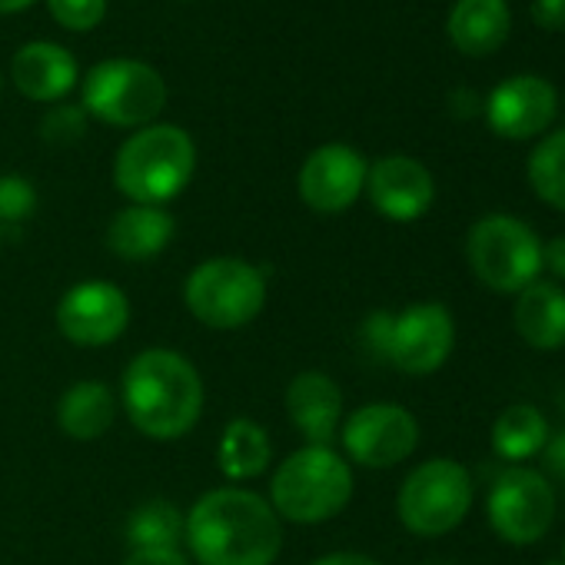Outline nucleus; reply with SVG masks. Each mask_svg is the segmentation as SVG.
<instances>
[{
  "mask_svg": "<svg viewBox=\"0 0 565 565\" xmlns=\"http://www.w3.org/2000/svg\"><path fill=\"white\" fill-rule=\"evenodd\" d=\"M542 269H548L555 276L552 282H558V287L565 282V233L542 243Z\"/></svg>",
  "mask_w": 565,
  "mask_h": 565,
  "instance_id": "nucleus-31",
  "label": "nucleus"
},
{
  "mask_svg": "<svg viewBox=\"0 0 565 565\" xmlns=\"http://www.w3.org/2000/svg\"><path fill=\"white\" fill-rule=\"evenodd\" d=\"M562 562H565V545H562Z\"/></svg>",
  "mask_w": 565,
  "mask_h": 565,
  "instance_id": "nucleus-37",
  "label": "nucleus"
},
{
  "mask_svg": "<svg viewBox=\"0 0 565 565\" xmlns=\"http://www.w3.org/2000/svg\"><path fill=\"white\" fill-rule=\"evenodd\" d=\"M124 565H190L180 548H130Z\"/></svg>",
  "mask_w": 565,
  "mask_h": 565,
  "instance_id": "nucleus-30",
  "label": "nucleus"
},
{
  "mask_svg": "<svg viewBox=\"0 0 565 565\" xmlns=\"http://www.w3.org/2000/svg\"><path fill=\"white\" fill-rule=\"evenodd\" d=\"M114 413H117L114 393L104 383H94V380H84V383L71 386L61 396V403H57V423H61V429L71 439H81V443L100 439L110 429Z\"/></svg>",
  "mask_w": 565,
  "mask_h": 565,
  "instance_id": "nucleus-22",
  "label": "nucleus"
},
{
  "mask_svg": "<svg viewBox=\"0 0 565 565\" xmlns=\"http://www.w3.org/2000/svg\"><path fill=\"white\" fill-rule=\"evenodd\" d=\"M366 350L406 376L443 370L456 347V320L443 303H413L403 313H373L363 323Z\"/></svg>",
  "mask_w": 565,
  "mask_h": 565,
  "instance_id": "nucleus-5",
  "label": "nucleus"
},
{
  "mask_svg": "<svg viewBox=\"0 0 565 565\" xmlns=\"http://www.w3.org/2000/svg\"><path fill=\"white\" fill-rule=\"evenodd\" d=\"M84 130H87V120H84V110H77V107H57L44 120V137L51 143H71V140L84 137Z\"/></svg>",
  "mask_w": 565,
  "mask_h": 565,
  "instance_id": "nucleus-28",
  "label": "nucleus"
},
{
  "mask_svg": "<svg viewBox=\"0 0 565 565\" xmlns=\"http://www.w3.org/2000/svg\"><path fill=\"white\" fill-rule=\"evenodd\" d=\"M509 4L505 0H456L449 14V41L469 57L495 54L509 38Z\"/></svg>",
  "mask_w": 565,
  "mask_h": 565,
  "instance_id": "nucleus-20",
  "label": "nucleus"
},
{
  "mask_svg": "<svg viewBox=\"0 0 565 565\" xmlns=\"http://www.w3.org/2000/svg\"><path fill=\"white\" fill-rule=\"evenodd\" d=\"M313 565H380V562L370 555H360V552H333V555L317 558Z\"/></svg>",
  "mask_w": 565,
  "mask_h": 565,
  "instance_id": "nucleus-33",
  "label": "nucleus"
},
{
  "mask_svg": "<svg viewBox=\"0 0 565 565\" xmlns=\"http://www.w3.org/2000/svg\"><path fill=\"white\" fill-rule=\"evenodd\" d=\"M482 110H486L492 134L505 140H529V137H539L555 120L558 97L548 81L522 74V77L502 81L489 94Z\"/></svg>",
  "mask_w": 565,
  "mask_h": 565,
  "instance_id": "nucleus-14",
  "label": "nucleus"
},
{
  "mask_svg": "<svg viewBox=\"0 0 565 565\" xmlns=\"http://www.w3.org/2000/svg\"><path fill=\"white\" fill-rule=\"evenodd\" d=\"M472 509V476L456 459H429L416 466L396 495L399 522L423 539L452 532Z\"/></svg>",
  "mask_w": 565,
  "mask_h": 565,
  "instance_id": "nucleus-9",
  "label": "nucleus"
},
{
  "mask_svg": "<svg viewBox=\"0 0 565 565\" xmlns=\"http://www.w3.org/2000/svg\"><path fill=\"white\" fill-rule=\"evenodd\" d=\"M370 163L350 143H323L300 167V196L317 213H343L366 190Z\"/></svg>",
  "mask_w": 565,
  "mask_h": 565,
  "instance_id": "nucleus-13",
  "label": "nucleus"
},
{
  "mask_svg": "<svg viewBox=\"0 0 565 565\" xmlns=\"http://www.w3.org/2000/svg\"><path fill=\"white\" fill-rule=\"evenodd\" d=\"M486 519L509 545H535L555 522V486L542 469L505 466L486 495Z\"/></svg>",
  "mask_w": 565,
  "mask_h": 565,
  "instance_id": "nucleus-10",
  "label": "nucleus"
},
{
  "mask_svg": "<svg viewBox=\"0 0 565 565\" xmlns=\"http://www.w3.org/2000/svg\"><path fill=\"white\" fill-rule=\"evenodd\" d=\"M183 539L200 565H273L282 525L263 495L226 486L196 499Z\"/></svg>",
  "mask_w": 565,
  "mask_h": 565,
  "instance_id": "nucleus-1",
  "label": "nucleus"
},
{
  "mask_svg": "<svg viewBox=\"0 0 565 565\" xmlns=\"http://www.w3.org/2000/svg\"><path fill=\"white\" fill-rule=\"evenodd\" d=\"M532 18L539 28L562 31L565 28V0H532Z\"/></svg>",
  "mask_w": 565,
  "mask_h": 565,
  "instance_id": "nucleus-32",
  "label": "nucleus"
},
{
  "mask_svg": "<svg viewBox=\"0 0 565 565\" xmlns=\"http://www.w3.org/2000/svg\"><path fill=\"white\" fill-rule=\"evenodd\" d=\"M183 303L210 330H239L266 307V276L246 259L216 256L186 276Z\"/></svg>",
  "mask_w": 565,
  "mask_h": 565,
  "instance_id": "nucleus-7",
  "label": "nucleus"
},
{
  "mask_svg": "<svg viewBox=\"0 0 565 565\" xmlns=\"http://www.w3.org/2000/svg\"><path fill=\"white\" fill-rule=\"evenodd\" d=\"M269 459H273V443L259 423H253V419L226 423L220 446H216V462L226 479H233V482L256 479L266 472Z\"/></svg>",
  "mask_w": 565,
  "mask_h": 565,
  "instance_id": "nucleus-23",
  "label": "nucleus"
},
{
  "mask_svg": "<svg viewBox=\"0 0 565 565\" xmlns=\"http://www.w3.org/2000/svg\"><path fill=\"white\" fill-rule=\"evenodd\" d=\"M11 77L14 87L41 104L64 100L77 87V61L71 51L51 44V41H34L21 47L11 61Z\"/></svg>",
  "mask_w": 565,
  "mask_h": 565,
  "instance_id": "nucleus-17",
  "label": "nucleus"
},
{
  "mask_svg": "<svg viewBox=\"0 0 565 565\" xmlns=\"http://www.w3.org/2000/svg\"><path fill=\"white\" fill-rule=\"evenodd\" d=\"M452 110H456V117H472V114L479 110L476 94H472V90H456V94H452Z\"/></svg>",
  "mask_w": 565,
  "mask_h": 565,
  "instance_id": "nucleus-34",
  "label": "nucleus"
},
{
  "mask_svg": "<svg viewBox=\"0 0 565 565\" xmlns=\"http://www.w3.org/2000/svg\"><path fill=\"white\" fill-rule=\"evenodd\" d=\"M466 259L482 287L515 297L542 276V239L519 216L489 213L472 223Z\"/></svg>",
  "mask_w": 565,
  "mask_h": 565,
  "instance_id": "nucleus-6",
  "label": "nucleus"
},
{
  "mask_svg": "<svg viewBox=\"0 0 565 565\" xmlns=\"http://www.w3.org/2000/svg\"><path fill=\"white\" fill-rule=\"evenodd\" d=\"M186 519L173 502L150 499L127 519L130 548H180Z\"/></svg>",
  "mask_w": 565,
  "mask_h": 565,
  "instance_id": "nucleus-24",
  "label": "nucleus"
},
{
  "mask_svg": "<svg viewBox=\"0 0 565 565\" xmlns=\"http://www.w3.org/2000/svg\"><path fill=\"white\" fill-rule=\"evenodd\" d=\"M343 449L366 469H393L406 462L419 446V423L396 403H370L350 413L340 426Z\"/></svg>",
  "mask_w": 565,
  "mask_h": 565,
  "instance_id": "nucleus-11",
  "label": "nucleus"
},
{
  "mask_svg": "<svg viewBox=\"0 0 565 565\" xmlns=\"http://www.w3.org/2000/svg\"><path fill=\"white\" fill-rule=\"evenodd\" d=\"M542 565H565L562 558H548V562H542Z\"/></svg>",
  "mask_w": 565,
  "mask_h": 565,
  "instance_id": "nucleus-36",
  "label": "nucleus"
},
{
  "mask_svg": "<svg viewBox=\"0 0 565 565\" xmlns=\"http://www.w3.org/2000/svg\"><path fill=\"white\" fill-rule=\"evenodd\" d=\"M38 206V190L31 180L8 173L0 177V223H21L34 213Z\"/></svg>",
  "mask_w": 565,
  "mask_h": 565,
  "instance_id": "nucleus-26",
  "label": "nucleus"
},
{
  "mask_svg": "<svg viewBox=\"0 0 565 565\" xmlns=\"http://www.w3.org/2000/svg\"><path fill=\"white\" fill-rule=\"evenodd\" d=\"M366 196L393 223H416L436 200L433 173L413 157H383L366 173Z\"/></svg>",
  "mask_w": 565,
  "mask_h": 565,
  "instance_id": "nucleus-15",
  "label": "nucleus"
},
{
  "mask_svg": "<svg viewBox=\"0 0 565 565\" xmlns=\"http://www.w3.org/2000/svg\"><path fill=\"white\" fill-rule=\"evenodd\" d=\"M548 419L532 403L505 406L492 423V452L509 466H525L548 443Z\"/></svg>",
  "mask_w": 565,
  "mask_h": 565,
  "instance_id": "nucleus-21",
  "label": "nucleus"
},
{
  "mask_svg": "<svg viewBox=\"0 0 565 565\" xmlns=\"http://www.w3.org/2000/svg\"><path fill=\"white\" fill-rule=\"evenodd\" d=\"M177 233L173 216L163 206H140L130 203L127 210H120L110 226H107V246L110 253H117L120 259H153L157 253H163L170 246Z\"/></svg>",
  "mask_w": 565,
  "mask_h": 565,
  "instance_id": "nucleus-19",
  "label": "nucleus"
},
{
  "mask_svg": "<svg viewBox=\"0 0 565 565\" xmlns=\"http://www.w3.org/2000/svg\"><path fill=\"white\" fill-rule=\"evenodd\" d=\"M269 499L273 512L290 522H327L340 515L353 499L350 462L330 446H307L279 462L269 482Z\"/></svg>",
  "mask_w": 565,
  "mask_h": 565,
  "instance_id": "nucleus-4",
  "label": "nucleus"
},
{
  "mask_svg": "<svg viewBox=\"0 0 565 565\" xmlns=\"http://www.w3.org/2000/svg\"><path fill=\"white\" fill-rule=\"evenodd\" d=\"M167 107L157 67L130 57L100 61L84 77V110L110 127H150Z\"/></svg>",
  "mask_w": 565,
  "mask_h": 565,
  "instance_id": "nucleus-8",
  "label": "nucleus"
},
{
  "mask_svg": "<svg viewBox=\"0 0 565 565\" xmlns=\"http://www.w3.org/2000/svg\"><path fill=\"white\" fill-rule=\"evenodd\" d=\"M124 406L143 436L180 439L203 413L200 373L173 350H143L124 373Z\"/></svg>",
  "mask_w": 565,
  "mask_h": 565,
  "instance_id": "nucleus-2",
  "label": "nucleus"
},
{
  "mask_svg": "<svg viewBox=\"0 0 565 565\" xmlns=\"http://www.w3.org/2000/svg\"><path fill=\"white\" fill-rule=\"evenodd\" d=\"M529 183L542 203L565 213V130L548 134L529 153Z\"/></svg>",
  "mask_w": 565,
  "mask_h": 565,
  "instance_id": "nucleus-25",
  "label": "nucleus"
},
{
  "mask_svg": "<svg viewBox=\"0 0 565 565\" xmlns=\"http://www.w3.org/2000/svg\"><path fill=\"white\" fill-rule=\"evenodd\" d=\"M539 459H542V466H545L542 476H552V479H558V482L565 486V429H558V433L548 436V443H545V449L539 452Z\"/></svg>",
  "mask_w": 565,
  "mask_h": 565,
  "instance_id": "nucleus-29",
  "label": "nucleus"
},
{
  "mask_svg": "<svg viewBox=\"0 0 565 565\" xmlns=\"http://www.w3.org/2000/svg\"><path fill=\"white\" fill-rule=\"evenodd\" d=\"M51 18L67 28V31H94L104 14H107V0H47Z\"/></svg>",
  "mask_w": 565,
  "mask_h": 565,
  "instance_id": "nucleus-27",
  "label": "nucleus"
},
{
  "mask_svg": "<svg viewBox=\"0 0 565 565\" xmlns=\"http://www.w3.org/2000/svg\"><path fill=\"white\" fill-rule=\"evenodd\" d=\"M34 0H0V14H18V11H28Z\"/></svg>",
  "mask_w": 565,
  "mask_h": 565,
  "instance_id": "nucleus-35",
  "label": "nucleus"
},
{
  "mask_svg": "<svg viewBox=\"0 0 565 565\" xmlns=\"http://www.w3.org/2000/svg\"><path fill=\"white\" fill-rule=\"evenodd\" d=\"M512 327L519 340L539 353H555L565 347V287L552 279H535L515 294Z\"/></svg>",
  "mask_w": 565,
  "mask_h": 565,
  "instance_id": "nucleus-18",
  "label": "nucleus"
},
{
  "mask_svg": "<svg viewBox=\"0 0 565 565\" xmlns=\"http://www.w3.org/2000/svg\"><path fill=\"white\" fill-rule=\"evenodd\" d=\"M287 416L310 446H330L343 426V393L327 373L307 370L287 386Z\"/></svg>",
  "mask_w": 565,
  "mask_h": 565,
  "instance_id": "nucleus-16",
  "label": "nucleus"
},
{
  "mask_svg": "<svg viewBox=\"0 0 565 565\" xmlns=\"http://www.w3.org/2000/svg\"><path fill=\"white\" fill-rule=\"evenodd\" d=\"M127 323L130 300L107 279L77 282L57 303V330L77 347H107L124 337Z\"/></svg>",
  "mask_w": 565,
  "mask_h": 565,
  "instance_id": "nucleus-12",
  "label": "nucleus"
},
{
  "mask_svg": "<svg viewBox=\"0 0 565 565\" xmlns=\"http://www.w3.org/2000/svg\"><path fill=\"white\" fill-rule=\"evenodd\" d=\"M196 170V147L173 124L140 127L114 160L117 190L140 206H163L186 190Z\"/></svg>",
  "mask_w": 565,
  "mask_h": 565,
  "instance_id": "nucleus-3",
  "label": "nucleus"
}]
</instances>
